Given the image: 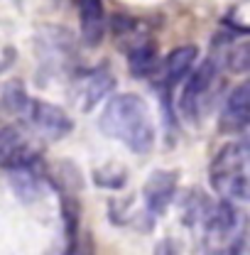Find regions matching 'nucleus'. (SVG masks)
<instances>
[{
	"label": "nucleus",
	"mask_w": 250,
	"mask_h": 255,
	"mask_svg": "<svg viewBox=\"0 0 250 255\" xmlns=\"http://www.w3.org/2000/svg\"><path fill=\"white\" fill-rule=\"evenodd\" d=\"M250 121V86L243 81L238 84L223 103L219 118L221 132H243Z\"/></svg>",
	"instance_id": "nucleus-7"
},
{
	"label": "nucleus",
	"mask_w": 250,
	"mask_h": 255,
	"mask_svg": "<svg viewBox=\"0 0 250 255\" xmlns=\"http://www.w3.org/2000/svg\"><path fill=\"white\" fill-rule=\"evenodd\" d=\"M79 10V25H81V37L86 44H101L106 34V10L103 0H74Z\"/></svg>",
	"instance_id": "nucleus-10"
},
{
	"label": "nucleus",
	"mask_w": 250,
	"mask_h": 255,
	"mask_svg": "<svg viewBox=\"0 0 250 255\" xmlns=\"http://www.w3.org/2000/svg\"><path fill=\"white\" fill-rule=\"evenodd\" d=\"M214 81H216V62L214 59H206L196 69L189 71L187 86H184V94H182V101H179V108L187 118H194L201 111L204 101L209 98Z\"/></svg>",
	"instance_id": "nucleus-5"
},
{
	"label": "nucleus",
	"mask_w": 250,
	"mask_h": 255,
	"mask_svg": "<svg viewBox=\"0 0 250 255\" xmlns=\"http://www.w3.org/2000/svg\"><path fill=\"white\" fill-rule=\"evenodd\" d=\"M5 169L10 177V187L20 201L32 204L47 194V172H44L42 157L34 155L30 147H22L5 164Z\"/></svg>",
	"instance_id": "nucleus-3"
},
{
	"label": "nucleus",
	"mask_w": 250,
	"mask_h": 255,
	"mask_svg": "<svg viewBox=\"0 0 250 255\" xmlns=\"http://www.w3.org/2000/svg\"><path fill=\"white\" fill-rule=\"evenodd\" d=\"M113 89H116V79H113V74H111L106 66H96V69H91L89 74L81 76V84H79L81 108H84V111L96 108Z\"/></svg>",
	"instance_id": "nucleus-9"
},
{
	"label": "nucleus",
	"mask_w": 250,
	"mask_h": 255,
	"mask_svg": "<svg viewBox=\"0 0 250 255\" xmlns=\"http://www.w3.org/2000/svg\"><path fill=\"white\" fill-rule=\"evenodd\" d=\"M98 126L103 135L123 142L130 152L145 155L155 145V123L150 106L137 94H118L106 103Z\"/></svg>",
	"instance_id": "nucleus-1"
},
{
	"label": "nucleus",
	"mask_w": 250,
	"mask_h": 255,
	"mask_svg": "<svg viewBox=\"0 0 250 255\" xmlns=\"http://www.w3.org/2000/svg\"><path fill=\"white\" fill-rule=\"evenodd\" d=\"M196 57H199V49L194 44H184V47L172 49L164 57V62L155 69V74H159L162 89H174L179 81H184L196 64Z\"/></svg>",
	"instance_id": "nucleus-8"
},
{
	"label": "nucleus",
	"mask_w": 250,
	"mask_h": 255,
	"mask_svg": "<svg viewBox=\"0 0 250 255\" xmlns=\"http://www.w3.org/2000/svg\"><path fill=\"white\" fill-rule=\"evenodd\" d=\"M127 66L132 76H150L157 69V47L150 39H137L135 44H130L127 49Z\"/></svg>",
	"instance_id": "nucleus-11"
},
{
	"label": "nucleus",
	"mask_w": 250,
	"mask_h": 255,
	"mask_svg": "<svg viewBox=\"0 0 250 255\" xmlns=\"http://www.w3.org/2000/svg\"><path fill=\"white\" fill-rule=\"evenodd\" d=\"M177 194V174L167 172V169H157L147 177L145 187H142V199H145V209L150 216H162L172 199Z\"/></svg>",
	"instance_id": "nucleus-6"
},
{
	"label": "nucleus",
	"mask_w": 250,
	"mask_h": 255,
	"mask_svg": "<svg viewBox=\"0 0 250 255\" xmlns=\"http://www.w3.org/2000/svg\"><path fill=\"white\" fill-rule=\"evenodd\" d=\"M20 116L25 118V123L37 135H42L47 140H62L74 130V123L66 116V111H62L54 103L42 101V98H27V103H25Z\"/></svg>",
	"instance_id": "nucleus-4"
},
{
	"label": "nucleus",
	"mask_w": 250,
	"mask_h": 255,
	"mask_svg": "<svg viewBox=\"0 0 250 255\" xmlns=\"http://www.w3.org/2000/svg\"><path fill=\"white\" fill-rule=\"evenodd\" d=\"M27 98H30V96L25 94V86H22L20 81H10V84L5 86V91H2V108H5L7 113L20 116L22 108H25V103H27Z\"/></svg>",
	"instance_id": "nucleus-13"
},
{
	"label": "nucleus",
	"mask_w": 250,
	"mask_h": 255,
	"mask_svg": "<svg viewBox=\"0 0 250 255\" xmlns=\"http://www.w3.org/2000/svg\"><path fill=\"white\" fill-rule=\"evenodd\" d=\"M248 150L243 142H231L221 147L209 167V179L226 201H248Z\"/></svg>",
	"instance_id": "nucleus-2"
},
{
	"label": "nucleus",
	"mask_w": 250,
	"mask_h": 255,
	"mask_svg": "<svg viewBox=\"0 0 250 255\" xmlns=\"http://www.w3.org/2000/svg\"><path fill=\"white\" fill-rule=\"evenodd\" d=\"M22 147H27L22 130H20V128H12V126L2 128V130H0V167H5Z\"/></svg>",
	"instance_id": "nucleus-12"
}]
</instances>
